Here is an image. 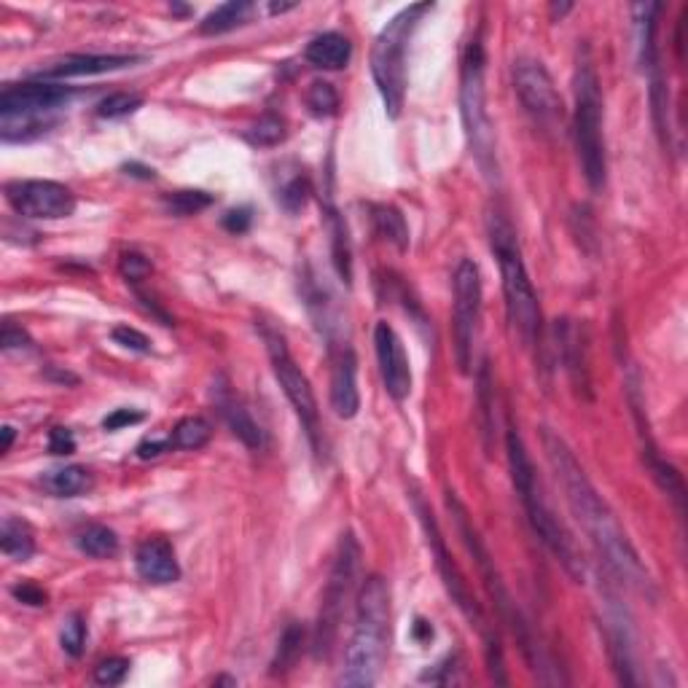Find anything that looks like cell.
Returning a JSON list of instances; mask_svg holds the SVG:
<instances>
[{"mask_svg": "<svg viewBox=\"0 0 688 688\" xmlns=\"http://www.w3.org/2000/svg\"><path fill=\"white\" fill-rule=\"evenodd\" d=\"M412 503H414L417 516H420V525H422V530H425V541H428L430 557H433V562H436V570H439L441 581H444V589H447L449 597H452V602L460 608V613H463L465 619L471 621V627L479 629L482 635H490L482 608H479V602H476V597H473L471 589H468V581H465V576L460 573V568H457L455 557L449 554L447 543H444V535H441V530H439V522H436V516H433V511H430V506L425 503V498H422L420 492H412Z\"/></svg>", "mask_w": 688, "mask_h": 688, "instance_id": "11", "label": "cell"}, {"mask_svg": "<svg viewBox=\"0 0 688 688\" xmlns=\"http://www.w3.org/2000/svg\"><path fill=\"white\" fill-rule=\"evenodd\" d=\"M11 594H14L19 602L33 605V608H43V605L49 602V594L43 592L41 586H35V584H17L14 589H11Z\"/></svg>", "mask_w": 688, "mask_h": 688, "instance_id": "42", "label": "cell"}, {"mask_svg": "<svg viewBox=\"0 0 688 688\" xmlns=\"http://www.w3.org/2000/svg\"><path fill=\"white\" fill-rule=\"evenodd\" d=\"M119 272H121V277L127 280V283L138 285L140 280H146V277L151 275V261H148L143 253L129 250V253H121Z\"/></svg>", "mask_w": 688, "mask_h": 688, "instance_id": "37", "label": "cell"}, {"mask_svg": "<svg viewBox=\"0 0 688 688\" xmlns=\"http://www.w3.org/2000/svg\"><path fill=\"white\" fill-rule=\"evenodd\" d=\"M213 404L218 409V414L224 417V422L229 425L234 436L245 444L248 449H261L264 447V433L258 428V422L250 417V412L245 409L240 398L234 396V390L229 387L224 377L215 379L213 385Z\"/></svg>", "mask_w": 688, "mask_h": 688, "instance_id": "19", "label": "cell"}, {"mask_svg": "<svg viewBox=\"0 0 688 688\" xmlns=\"http://www.w3.org/2000/svg\"><path fill=\"white\" fill-rule=\"evenodd\" d=\"M129 659L124 656H111V659H103V662L95 667V683L100 686H119L124 683V678L129 675Z\"/></svg>", "mask_w": 688, "mask_h": 688, "instance_id": "36", "label": "cell"}, {"mask_svg": "<svg viewBox=\"0 0 688 688\" xmlns=\"http://www.w3.org/2000/svg\"><path fill=\"white\" fill-rule=\"evenodd\" d=\"M138 108H143V97L135 95V92H116L97 105V116L100 119H124V116H132Z\"/></svg>", "mask_w": 688, "mask_h": 688, "instance_id": "34", "label": "cell"}, {"mask_svg": "<svg viewBox=\"0 0 688 688\" xmlns=\"http://www.w3.org/2000/svg\"><path fill=\"white\" fill-rule=\"evenodd\" d=\"M304 100H307V108H310L312 116H318V119H331V116H336V111H339V92H336L334 84H328V81H315V84H310Z\"/></svg>", "mask_w": 688, "mask_h": 688, "instance_id": "32", "label": "cell"}, {"mask_svg": "<svg viewBox=\"0 0 688 688\" xmlns=\"http://www.w3.org/2000/svg\"><path fill=\"white\" fill-rule=\"evenodd\" d=\"M6 202L17 215L35 221H60L76 213V194L57 181L6 183Z\"/></svg>", "mask_w": 688, "mask_h": 688, "instance_id": "14", "label": "cell"}, {"mask_svg": "<svg viewBox=\"0 0 688 688\" xmlns=\"http://www.w3.org/2000/svg\"><path fill=\"white\" fill-rule=\"evenodd\" d=\"M312 197V183L307 175H293L291 181L285 183L283 189H280V194H277V199H280V205H283L285 213H299V210H304V205L310 202Z\"/></svg>", "mask_w": 688, "mask_h": 688, "instance_id": "33", "label": "cell"}, {"mask_svg": "<svg viewBox=\"0 0 688 688\" xmlns=\"http://www.w3.org/2000/svg\"><path fill=\"white\" fill-rule=\"evenodd\" d=\"M387 651H390V586L382 576H369L355 600L353 635L344 654V686H374L385 667Z\"/></svg>", "mask_w": 688, "mask_h": 688, "instance_id": "2", "label": "cell"}, {"mask_svg": "<svg viewBox=\"0 0 688 688\" xmlns=\"http://www.w3.org/2000/svg\"><path fill=\"white\" fill-rule=\"evenodd\" d=\"M113 342L121 344L124 350H132V353H151V339H148L143 331L132 326H116L111 331Z\"/></svg>", "mask_w": 688, "mask_h": 688, "instance_id": "38", "label": "cell"}, {"mask_svg": "<svg viewBox=\"0 0 688 688\" xmlns=\"http://www.w3.org/2000/svg\"><path fill=\"white\" fill-rule=\"evenodd\" d=\"M576 108H573V140H576L578 162L589 189L600 191L608 178L605 162V135H602V86L589 52L578 57L573 76Z\"/></svg>", "mask_w": 688, "mask_h": 688, "instance_id": "6", "label": "cell"}, {"mask_svg": "<svg viewBox=\"0 0 688 688\" xmlns=\"http://www.w3.org/2000/svg\"><path fill=\"white\" fill-rule=\"evenodd\" d=\"M479 315H482V275L473 258H463L455 269V310H452L455 355L460 371H471Z\"/></svg>", "mask_w": 688, "mask_h": 688, "instance_id": "12", "label": "cell"}, {"mask_svg": "<svg viewBox=\"0 0 688 688\" xmlns=\"http://www.w3.org/2000/svg\"><path fill=\"white\" fill-rule=\"evenodd\" d=\"M135 62H140V57H132V54H68V57L52 62L49 68L38 70V81L103 76V73H113V70L132 68Z\"/></svg>", "mask_w": 688, "mask_h": 688, "instance_id": "18", "label": "cell"}, {"mask_svg": "<svg viewBox=\"0 0 688 688\" xmlns=\"http://www.w3.org/2000/svg\"><path fill=\"white\" fill-rule=\"evenodd\" d=\"M551 11H554V14H559V17H562L565 11H570V6H551Z\"/></svg>", "mask_w": 688, "mask_h": 688, "instance_id": "49", "label": "cell"}, {"mask_svg": "<svg viewBox=\"0 0 688 688\" xmlns=\"http://www.w3.org/2000/svg\"><path fill=\"white\" fill-rule=\"evenodd\" d=\"M358 565H361V543L355 541L353 533H344L342 538H339V546H336L334 565H331L326 592H323V602H320L318 624H315V640H312V654H315V659H326V656L334 651L344 608H347V600H350V594H353Z\"/></svg>", "mask_w": 688, "mask_h": 688, "instance_id": "9", "label": "cell"}, {"mask_svg": "<svg viewBox=\"0 0 688 688\" xmlns=\"http://www.w3.org/2000/svg\"><path fill=\"white\" fill-rule=\"evenodd\" d=\"M371 224L377 237L390 242L393 248H409V226H406L401 210L393 205H371Z\"/></svg>", "mask_w": 688, "mask_h": 688, "instance_id": "25", "label": "cell"}, {"mask_svg": "<svg viewBox=\"0 0 688 688\" xmlns=\"http://www.w3.org/2000/svg\"><path fill=\"white\" fill-rule=\"evenodd\" d=\"M261 336L267 342L269 361H272V371H275L277 382L283 387L288 404L293 406V412L299 417L301 428L307 433L312 449L315 452H323V428H320V412H318V398H315V390H312L307 374L296 366L291 350H288V342L285 336L275 328H261Z\"/></svg>", "mask_w": 688, "mask_h": 688, "instance_id": "10", "label": "cell"}, {"mask_svg": "<svg viewBox=\"0 0 688 688\" xmlns=\"http://www.w3.org/2000/svg\"><path fill=\"white\" fill-rule=\"evenodd\" d=\"M447 506H449V511H452V516H455L457 533L463 535L465 549L471 551L473 562L479 565V573H482V578H484V586H487V592H490L492 602H495V608H498L500 619H503V624L514 632V637L519 640V645H522V654L527 656V662L533 664L535 672L554 670V667H549V654H546V651H543V645L535 640L533 629H530V624L525 621V616L519 613L516 602L511 600V594H508L506 584H503V578H500L498 568H495V559L490 557V551H487L484 541L479 538V533H476V527H473L471 516H468L465 506L455 498V495H452V492H449Z\"/></svg>", "mask_w": 688, "mask_h": 688, "instance_id": "7", "label": "cell"}, {"mask_svg": "<svg viewBox=\"0 0 688 688\" xmlns=\"http://www.w3.org/2000/svg\"><path fill=\"white\" fill-rule=\"evenodd\" d=\"M490 245L495 258H498L500 277H503L508 323L527 347H535V344H541L543 336L541 304H538L525 261H522V248L516 240L514 226L498 210L490 215Z\"/></svg>", "mask_w": 688, "mask_h": 688, "instance_id": "4", "label": "cell"}, {"mask_svg": "<svg viewBox=\"0 0 688 688\" xmlns=\"http://www.w3.org/2000/svg\"><path fill=\"white\" fill-rule=\"evenodd\" d=\"M49 452L52 455H73L76 452V439L68 428H54L49 433Z\"/></svg>", "mask_w": 688, "mask_h": 688, "instance_id": "41", "label": "cell"}, {"mask_svg": "<svg viewBox=\"0 0 688 688\" xmlns=\"http://www.w3.org/2000/svg\"><path fill=\"white\" fill-rule=\"evenodd\" d=\"M430 11H433V3H414L398 11L396 17L379 30L374 49H371V76H374V84H377L390 119H398L404 111L406 52H409L414 30Z\"/></svg>", "mask_w": 688, "mask_h": 688, "instance_id": "5", "label": "cell"}, {"mask_svg": "<svg viewBox=\"0 0 688 688\" xmlns=\"http://www.w3.org/2000/svg\"><path fill=\"white\" fill-rule=\"evenodd\" d=\"M41 484L54 498H78L92 490V473L86 471L84 465H65V468L46 473Z\"/></svg>", "mask_w": 688, "mask_h": 688, "instance_id": "22", "label": "cell"}, {"mask_svg": "<svg viewBox=\"0 0 688 688\" xmlns=\"http://www.w3.org/2000/svg\"><path fill=\"white\" fill-rule=\"evenodd\" d=\"M60 643H62V651L68 656H73V659H78V656L84 654V645H86V621L78 616V613H73L65 624H62V632H60Z\"/></svg>", "mask_w": 688, "mask_h": 688, "instance_id": "35", "label": "cell"}, {"mask_svg": "<svg viewBox=\"0 0 688 688\" xmlns=\"http://www.w3.org/2000/svg\"><path fill=\"white\" fill-rule=\"evenodd\" d=\"M291 9H296V3H272V6H269L272 14H283V11H291Z\"/></svg>", "mask_w": 688, "mask_h": 688, "instance_id": "48", "label": "cell"}, {"mask_svg": "<svg viewBox=\"0 0 688 688\" xmlns=\"http://www.w3.org/2000/svg\"><path fill=\"white\" fill-rule=\"evenodd\" d=\"M506 455L511 482H514L516 495H519L522 506H525L527 522L533 527V533L538 535L543 546L557 557L559 565L568 570V576H573L576 581H584V559L578 554L576 543H573V538L568 535V530L559 525V519L554 516V511H551L549 500L543 495L541 482H538L533 460L527 455L525 441L516 433V428H508L506 433Z\"/></svg>", "mask_w": 688, "mask_h": 688, "instance_id": "3", "label": "cell"}, {"mask_svg": "<svg viewBox=\"0 0 688 688\" xmlns=\"http://www.w3.org/2000/svg\"><path fill=\"white\" fill-rule=\"evenodd\" d=\"M78 549L95 559L113 557L119 551V535L105 525H89L78 533Z\"/></svg>", "mask_w": 688, "mask_h": 688, "instance_id": "28", "label": "cell"}, {"mask_svg": "<svg viewBox=\"0 0 688 688\" xmlns=\"http://www.w3.org/2000/svg\"><path fill=\"white\" fill-rule=\"evenodd\" d=\"M213 436V428L205 417H183V420L175 422V428L170 433V444L175 449H186V452H197V449L207 447V441Z\"/></svg>", "mask_w": 688, "mask_h": 688, "instance_id": "27", "label": "cell"}, {"mask_svg": "<svg viewBox=\"0 0 688 688\" xmlns=\"http://www.w3.org/2000/svg\"><path fill=\"white\" fill-rule=\"evenodd\" d=\"M250 224H253V213H250V207H234V210H229V213L224 215L226 232L245 234L250 229Z\"/></svg>", "mask_w": 688, "mask_h": 688, "instance_id": "40", "label": "cell"}, {"mask_svg": "<svg viewBox=\"0 0 688 688\" xmlns=\"http://www.w3.org/2000/svg\"><path fill=\"white\" fill-rule=\"evenodd\" d=\"M331 409L342 420H353L361 409V393H358V358L350 344H336L331 350Z\"/></svg>", "mask_w": 688, "mask_h": 688, "instance_id": "17", "label": "cell"}, {"mask_svg": "<svg viewBox=\"0 0 688 688\" xmlns=\"http://www.w3.org/2000/svg\"><path fill=\"white\" fill-rule=\"evenodd\" d=\"M250 11H253V3L248 0H232V3H224L215 11H210L202 25H199V33L202 35H224L234 27H240L248 22Z\"/></svg>", "mask_w": 688, "mask_h": 688, "instance_id": "26", "label": "cell"}, {"mask_svg": "<svg viewBox=\"0 0 688 688\" xmlns=\"http://www.w3.org/2000/svg\"><path fill=\"white\" fill-rule=\"evenodd\" d=\"M143 422V412H135V409H116L103 420L105 430H121L127 425H138Z\"/></svg>", "mask_w": 688, "mask_h": 688, "instance_id": "43", "label": "cell"}, {"mask_svg": "<svg viewBox=\"0 0 688 688\" xmlns=\"http://www.w3.org/2000/svg\"><path fill=\"white\" fill-rule=\"evenodd\" d=\"M414 635L422 637V640H430V637H433V627H430L428 621L420 619L417 624H414Z\"/></svg>", "mask_w": 688, "mask_h": 688, "instance_id": "47", "label": "cell"}, {"mask_svg": "<svg viewBox=\"0 0 688 688\" xmlns=\"http://www.w3.org/2000/svg\"><path fill=\"white\" fill-rule=\"evenodd\" d=\"M73 97L68 86L54 81H25V84H9L0 92V116L3 119H19V116H43L57 111Z\"/></svg>", "mask_w": 688, "mask_h": 688, "instance_id": "15", "label": "cell"}, {"mask_svg": "<svg viewBox=\"0 0 688 688\" xmlns=\"http://www.w3.org/2000/svg\"><path fill=\"white\" fill-rule=\"evenodd\" d=\"M213 202V194H207V191L199 189H183L172 191V194H164V207H167V213L178 215V218H189V215L202 213V210H207Z\"/></svg>", "mask_w": 688, "mask_h": 688, "instance_id": "30", "label": "cell"}, {"mask_svg": "<svg viewBox=\"0 0 688 688\" xmlns=\"http://www.w3.org/2000/svg\"><path fill=\"white\" fill-rule=\"evenodd\" d=\"M541 441L543 452L549 457L551 471H554L559 487L565 492L570 511H573L578 525H581V530H584L589 543L597 551V557L605 562V568L611 570L616 581L629 586L632 592L656 600L654 578L645 570L643 559H640V554H637L632 541L624 533V527L619 525L611 506L602 500L600 492L594 490V484L589 482V476H586V471L573 455V449L549 428H543Z\"/></svg>", "mask_w": 688, "mask_h": 688, "instance_id": "1", "label": "cell"}, {"mask_svg": "<svg viewBox=\"0 0 688 688\" xmlns=\"http://www.w3.org/2000/svg\"><path fill=\"white\" fill-rule=\"evenodd\" d=\"M285 138H288L285 119L272 111L264 113V116H261V119H258L256 124L245 132V140H248L250 146H258V148L280 146Z\"/></svg>", "mask_w": 688, "mask_h": 688, "instance_id": "29", "label": "cell"}, {"mask_svg": "<svg viewBox=\"0 0 688 688\" xmlns=\"http://www.w3.org/2000/svg\"><path fill=\"white\" fill-rule=\"evenodd\" d=\"M514 89L535 124H541L543 129H557L562 124L565 119L562 95L557 92L554 78L543 68L541 60L519 57L514 62Z\"/></svg>", "mask_w": 688, "mask_h": 688, "instance_id": "13", "label": "cell"}, {"mask_svg": "<svg viewBox=\"0 0 688 688\" xmlns=\"http://www.w3.org/2000/svg\"><path fill=\"white\" fill-rule=\"evenodd\" d=\"M374 347H377L379 374H382V382H385L387 396L401 404V401L412 396V369H409L404 342L396 334V328L387 326V323H377V328H374Z\"/></svg>", "mask_w": 688, "mask_h": 688, "instance_id": "16", "label": "cell"}, {"mask_svg": "<svg viewBox=\"0 0 688 688\" xmlns=\"http://www.w3.org/2000/svg\"><path fill=\"white\" fill-rule=\"evenodd\" d=\"M135 568L146 584L154 586L175 584L181 578V565L175 559L172 543L167 538H159V535L140 543L138 554H135Z\"/></svg>", "mask_w": 688, "mask_h": 688, "instance_id": "20", "label": "cell"}, {"mask_svg": "<svg viewBox=\"0 0 688 688\" xmlns=\"http://www.w3.org/2000/svg\"><path fill=\"white\" fill-rule=\"evenodd\" d=\"M33 344V339H30V334H27L25 328L17 326L14 320H6L3 323V331H0V347L6 350V353H11V350H27Z\"/></svg>", "mask_w": 688, "mask_h": 688, "instance_id": "39", "label": "cell"}, {"mask_svg": "<svg viewBox=\"0 0 688 688\" xmlns=\"http://www.w3.org/2000/svg\"><path fill=\"white\" fill-rule=\"evenodd\" d=\"M172 444H170V439L167 441H143L138 447V457H143V460H148V457H159L162 452H167Z\"/></svg>", "mask_w": 688, "mask_h": 688, "instance_id": "44", "label": "cell"}, {"mask_svg": "<svg viewBox=\"0 0 688 688\" xmlns=\"http://www.w3.org/2000/svg\"><path fill=\"white\" fill-rule=\"evenodd\" d=\"M301 648H304V627L301 624H288L283 635H280V643H277L272 672L291 670L293 664L299 662Z\"/></svg>", "mask_w": 688, "mask_h": 688, "instance_id": "31", "label": "cell"}, {"mask_svg": "<svg viewBox=\"0 0 688 688\" xmlns=\"http://www.w3.org/2000/svg\"><path fill=\"white\" fill-rule=\"evenodd\" d=\"M124 170H127V175H138V178H143V181H154V170H151V167H140V164H127Z\"/></svg>", "mask_w": 688, "mask_h": 688, "instance_id": "45", "label": "cell"}, {"mask_svg": "<svg viewBox=\"0 0 688 688\" xmlns=\"http://www.w3.org/2000/svg\"><path fill=\"white\" fill-rule=\"evenodd\" d=\"M460 113H463L471 154L476 156L484 175H495L498 154H495V129H492L490 111H487V89H484L482 35H473V41L465 49L463 76H460Z\"/></svg>", "mask_w": 688, "mask_h": 688, "instance_id": "8", "label": "cell"}, {"mask_svg": "<svg viewBox=\"0 0 688 688\" xmlns=\"http://www.w3.org/2000/svg\"><path fill=\"white\" fill-rule=\"evenodd\" d=\"M3 455H9L11 447H14V439H17V430L11 428V425H3Z\"/></svg>", "mask_w": 688, "mask_h": 688, "instance_id": "46", "label": "cell"}, {"mask_svg": "<svg viewBox=\"0 0 688 688\" xmlns=\"http://www.w3.org/2000/svg\"><path fill=\"white\" fill-rule=\"evenodd\" d=\"M353 57V43L342 33H320L315 35L307 49H304V60L312 68L320 70H342Z\"/></svg>", "mask_w": 688, "mask_h": 688, "instance_id": "21", "label": "cell"}, {"mask_svg": "<svg viewBox=\"0 0 688 688\" xmlns=\"http://www.w3.org/2000/svg\"><path fill=\"white\" fill-rule=\"evenodd\" d=\"M0 549L14 562H27L35 554L33 527L17 519V516H6L3 525H0Z\"/></svg>", "mask_w": 688, "mask_h": 688, "instance_id": "24", "label": "cell"}, {"mask_svg": "<svg viewBox=\"0 0 688 688\" xmlns=\"http://www.w3.org/2000/svg\"><path fill=\"white\" fill-rule=\"evenodd\" d=\"M326 218H328V232H331V256H334V267L339 272L344 283H353V250H350V234H347V224L339 215L331 202L326 205Z\"/></svg>", "mask_w": 688, "mask_h": 688, "instance_id": "23", "label": "cell"}]
</instances>
